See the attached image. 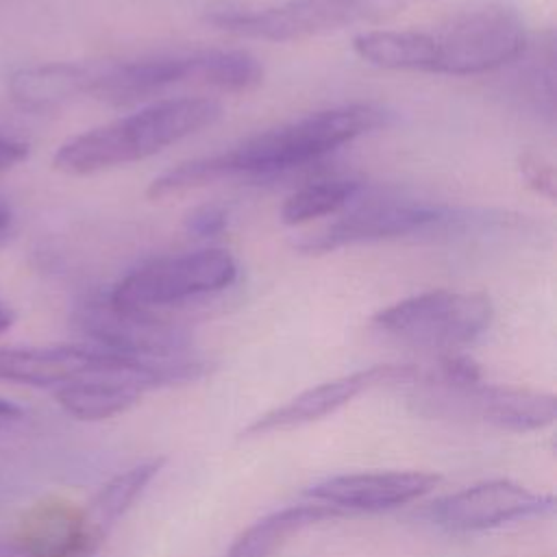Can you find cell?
Listing matches in <instances>:
<instances>
[{
	"mask_svg": "<svg viewBox=\"0 0 557 557\" xmlns=\"http://www.w3.org/2000/svg\"><path fill=\"white\" fill-rule=\"evenodd\" d=\"M98 546L85 509L63 498L35 503L22 516L13 537L17 557H89Z\"/></svg>",
	"mask_w": 557,
	"mask_h": 557,
	"instance_id": "obj_13",
	"label": "cell"
},
{
	"mask_svg": "<svg viewBox=\"0 0 557 557\" xmlns=\"http://www.w3.org/2000/svg\"><path fill=\"white\" fill-rule=\"evenodd\" d=\"M407 385L411 387V398L418 411L431 416L476 418L485 424L513 433L537 431L555 420V396L546 392L494 385L483 379L450 385L422 370H418Z\"/></svg>",
	"mask_w": 557,
	"mask_h": 557,
	"instance_id": "obj_6",
	"label": "cell"
},
{
	"mask_svg": "<svg viewBox=\"0 0 557 557\" xmlns=\"http://www.w3.org/2000/svg\"><path fill=\"white\" fill-rule=\"evenodd\" d=\"M237 263L222 248L157 257L122 276L107 298L124 309L157 311L231 287Z\"/></svg>",
	"mask_w": 557,
	"mask_h": 557,
	"instance_id": "obj_7",
	"label": "cell"
},
{
	"mask_svg": "<svg viewBox=\"0 0 557 557\" xmlns=\"http://www.w3.org/2000/svg\"><path fill=\"white\" fill-rule=\"evenodd\" d=\"M102 348L98 346H46V348H2L0 381L59 389L89 370Z\"/></svg>",
	"mask_w": 557,
	"mask_h": 557,
	"instance_id": "obj_14",
	"label": "cell"
},
{
	"mask_svg": "<svg viewBox=\"0 0 557 557\" xmlns=\"http://www.w3.org/2000/svg\"><path fill=\"white\" fill-rule=\"evenodd\" d=\"M492 318L494 305L483 292L431 289L381 309L372 324L400 344L444 355L479 339Z\"/></svg>",
	"mask_w": 557,
	"mask_h": 557,
	"instance_id": "obj_4",
	"label": "cell"
},
{
	"mask_svg": "<svg viewBox=\"0 0 557 557\" xmlns=\"http://www.w3.org/2000/svg\"><path fill=\"white\" fill-rule=\"evenodd\" d=\"M518 170L529 187H533L537 194L546 196L548 200L555 198V170L548 161H544L533 152H522L518 157Z\"/></svg>",
	"mask_w": 557,
	"mask_h": 557,
	"instance_id": "obj_21",
	"label": "cell"
},
{
	"mask_svg": "<svg viewBox=\"0 0 557 557\" xmlns=\"http://www.w3.org/2000/svg\"><path fill=\"white\" fill-rule=\"evenodd\" d=\"M76 324L98 348L124 357L152 363L191 357L187 329L157 315V311L117 307L107 296L83 302L76 311Z\"/></svg>",
	"mask_w": 557,
	"mask_h": 557,
	"instance_id": "obj_9",
	"label": "cell"
},
{
	"mask_svg": "<svg viewBox=\"0 0 557 557\" xmlns=\"http://www.w3.org/2000/svg\"><path fill=\"white\" fill-rule=\"evenodd\" d=\"M26 157H28V146L26 144L0 135V174L9 172L11 168H15Z\"/></svg>",
	"mask_w": 557,
	"mask_h": 557,
	"instance_id": "obj_22",
	"label": "cell"
},
{
	"mask_svg": "<svg viewBox=\"0 0 557 557\" xmlns=\"http://www.w3.org/2000/svg\"><path fill=\"white\" fill-rule=\"evenodd\" d=\"M450 215L453 211L442 205L394 194H368L363 187L357 198L339 211L335 222L315 233L298 235L294 248L313 255L361 242L426 233L431 228L442 231Z\"/></svg>",
	"mask_w": 557,
	"mask_h": 557,
	"instance_id": "obj_8",
	"label": "cell"
},
{
	"mask_svg": "<svg viewBox=\"0 0 557 557\" xmlns=\"http://www.w3.org/2000/svg\"><path fill=\"white\" fill-rule=\"evenodd\" d=\"M440 483L433 472L418 470H387V472H350L329 476L315 483L307 494L318 503L331 505L339 511H387L403 507Z\"/></svg>",
	"mask_w": 557,
	"mask_h": 557,
	"instance_id": "obj_12",
	"label": "cell"
},
{
	"mask_svg": "<svg viewBox=\"0 0 557 557\" xmlns=\"http://www.w3.org/2000/svg\"><path fill=\"white\" fill-rule=\"evenodd\" d=\"M13 320H15L13 309L4 300H0V335L13 324Z\"/></svg>",
	"mask_w": 557,
	"mask_h": 557,
	"instance_id": "obj_25",
	"label": "cell"
},
{
	"mask_svg": "<svg viewBox=\"0 0 557 557\" xmlns=\"http://www.w3.org/2000/svg\"><path fill=\"white\" fill-rule=\"evenodd\" d=\"M418 366L411 363H383L372 366L368 370H359L352 374L337 376L333 381H324L320 385H313L285 405H278L261 416H257L239 437H261L276 431H292L305 424H311L315 420L326 418L329 413L337 411L339 407L348 405L359 394L383 385V383H398L407 385L416 374Z\"/></svg>",
	"mask_w": 557,
	"mask_h": 557,
	"instance_id": "obj_11",
	"label": "cell"
},
{
	"mask_svg": "<svg viewBox=\"0 0 557 557\" xmlns=\"http://www.w3.org/2000/svg\"><path fill=\"white\" fill-rule=\"evenodd\" d=\"M346 513L324 505H296L281 511H274L252 527H248L231 546L228 557H272L292 535L300 533L307 527L344 518Z\"/></svg>",
	"mask_w": 557,
	"mask_h": 557,
	"instance_id": "obj_16",
	"label": "cell"
},
{
	"mask_svg": "<svg viewBox=\"0 0 557 557\" xmlns=\"http://www.w3.org/2000/svg\"><path fill=\"white\" fill-rule=\"evenodd\" d=\"M529 37L522 17L505 4L457 13L433 30H366L352 39L359 59L383 70L474 76L513 63Z\"/></svg>",
	"mask_w": 557,
	"mask_h": 557,
	"instance_id": "obj_2",
	"label": "cell"
},
{
	"mask_svg": "<svg viewBox=\"0 0 557 557\" xmlns=\"http://www.w3.org/2000/svg\"><path fill=\"white\" fill-rule=\"evenodd\" d=\"M413 2L420 0H287L263 9L220 4L207 11V22L242 37L294 41L379 22Z\"/></svg>",
	"mask_w": 557,
	"mask_h": 557,
	"instance_id": "obj_5",
	"label": "cell"
},
{
	"mask_svg": "<svg viewBox=\"0 0 557 557\" xmlns=\"http://www.w3.org/2000/svg\"><path fill=\"white\" fill-rule=\"evenodd\" d=\"M220 113L222 107L213 98H165L67 139L54 152L52 165L85 176L141 161L213 124Z\"/></svg>",
	"mask_w": 557,
	"mask_h": 557,
	"instance_id": "obj_3",
	"label": "cell"
},
{
	"mask_svg": "<svg viewBox=\"0 0 557 557\" xmlns=\"http://www.w3.org/2000/svg\"><path fill=\"white\" fill-rule=\"evenodd\" d=\"M366 185L352 178H320L292 191L278 211V218L287 226L307 224L315 218L339 213L350 205Z\"/></svg>",
	"mask_w": 557,
	"mask_h": 557,
	"instance_id": "obj_18",
	"label": "cell"
},
{
	"mask_svg": "<svg viewBox=\"0 0 557 557\" xmlns=\"http://www.w3.org/2000/svg\"><path fill=\"white\" fill-rule=\"evenodd\" d=\"M0 550H2V546H0Z\"/></svg>",
	"mask_w": 557,
	"mask_h": 557,
	"instance_id": "obj_26",
	"label": "cell"
},
{
	"mask_svg": "<svg viewBox=\"0 0 557 557\" xmlns=\"http://www.w3.org/2000/svg\"><path fill=\"white\" fill-rule=\"evenodd\" d=\"M165 459H148L141 461L117 476H113L109 483L100 487V492L94 496L89 507H85L87 524L94 533V537L102 544L113 524L133 507V503L141 496V492L150 485V481L159 474Z\"/></svg>",
	"mask_w": 557,
	"mask_h": 557,
	"instance_id": "obj_17",
	"label": "cell"
},
{
	"mask_svg": "<svg viewBox=\"0 0 557 557\" xmlns=\"http://www.w3.org/2000/svg\"><path fill=\"white\" fill-rule=\"evenodd\" d=\"M226 222H228L226 209L222 205L207 202V205L191 209L185 215L183 226L194 237H215L226 228Z\"/></svg>",
	"mask_w": 557,
	"mask_h": 557,
	"instance_id": "obj_20",
	"label": "cell"
},
{
	"mask_svg": "<svg viewBox=\"0 0 557 557\" xmlns=\"http://www.w3.org/2000/svg\"><path fill=\"white\" fill-rule=\"evenodd\" d=\"M20 416H22V409L15 403H11L7 398H0V424L17 420Z\"/></svg>",
	"mask_w": 557,
	"mask_h": 557,
	"instance_id": "obj_24",
	"label": "cell"
},
{
	"mask_svg": "<svg viewBox=\"0 0 557 557\" xmlns=\"http://www.w3.org/2000/svg\"><path fill=\"white\" fill-rule=\"evenodd\" d=\"M96 78L98 61L46 63L11 74L9 91L24 109L44 111L81 98H94Z\"/></svg>",
	"mask_w": 557,
	"mask_h": 557,
	"instance_id": "obj_15",
	"label": "cell"
},
{
	"mask_svg": "<svg viewBox=\"0 0 557 557\" xmlns=\"http://www.w3.org/2000/svg\"><path fill=\"white\" fill-rule=\"evenodd\" d=\"M13 228H15L13 211H11L9 202L0 196V248L9 242V237L13 235Z\"/></svg>",
	"mask_w": 557,
	"mask_h": 557,
	"instance_id": "obj_23",
	"label": "cell"
},
{
	"mask_svg": "<svg viewBox=\"0 0 557 557\" xmlns=\"http://www.w3.org/2000/svg\"><path fill=\"white\" fill-rule=\"evenodd\" d=\"M263 81V67L250 52L244 50H202L200 52V85L220 91H250Z\"/></svg>",
	"mask_w": 557,
	"mask_h": 557,
	"instance_id": "obj_19",
	"label": "cell"
},
{
	"mask_svg": "<svg viewBox=\"0 0 557 557\" xmlns=\"http://www.w3.org/2000/svg\"><path fill=\"white\" fill-rule=\"evenodd\" d=\"M555 509L550 494L533 492L513 481H485L448 496L437 498L426 507V518L453 533L487 531L509 522L548 516Z\"/></svg>",
	"mask_w": 557,
	"mask_h": 557,
	"instance_id": "obj_10",
	"label": "cell"
},
{
	"mask_svg": "<svg viewBox=\"0 0 557 557\" xmlns=\"http://www.w3.org/2000/svg\"><path fill=\"white\" fill-rule=\"evenodd\" d=\"M389 122L392 111L366 102L315 111L248 137L231 150L178 163L152 178L146 196L150 200H165L237 176L274 178L315 163L335 148L376 128H385Z\"/></svg>",
	"mask_w": 557,
	"mask_h": 557,
	"instance_id": "obj_1",
	"label": "cell"
}]
</instances>
